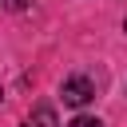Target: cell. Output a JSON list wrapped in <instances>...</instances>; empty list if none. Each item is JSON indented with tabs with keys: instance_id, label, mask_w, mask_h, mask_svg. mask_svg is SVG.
<instances>
[{
	"instance_id": "obj_5",
	"label": "cell",
	"mask_w": 127,
	"mask_h": 127,
	"mask_svg": "<svg viewBox=\"0 0 127 127\" xmlns=\"http://www.w3.org/2000/svg\"><path fill=\"white\" fill-rule=\"evenodd\" d=\"M0 99H4V87H0Z\"/></svg>"
},
{
	"instance_id": "obj_1",
	"label": "cell",
	"mask_w": 127,
	"mask_h": 127,
	"mask_svg": "<svg viewBox=\"0 0 127 127\" xmlns=\"http://www.w3.org/2000/svg\"><path fill=\"white\" fill-rule=\"evenodd\" d=\"M60 95H64V103H67V107H83V103H91V99H95V83H91L87 75H67V79H64V87H60Z\"/></svg>"
},
{
	"instance_id": "obj_4",
	"label": "cell",
	"mask_w": 127,
	"mask_h": 127,
	"mask_svg": "<svg viewBox=\"0 0 127 127\" xmlns=\"http://www.w3.org/2000/svg\"><path fill=\"white\" fill-rule=\"evenodd\" d=\"M20 4H24V0H12V8H20Z\"/></svg>"
},
{
	"instance_id": "obj_3",
	"label": "cell",
	"mask_w": 127,
	"mask_h": 127,
	"mask_svg": "<svg viewBox=\"0 0 127 127\" xmlns=\"http://www.w3.org/2000/svg\"><path fill=\"white\" fill-rule=\"evenodd\" d=\"M67 127H103V123H99V119H91V115H75Z\"/></svg>"
},
{
	"instance_id": "obj_2",
	"label": "cell",
	"mask_w": 127,
	"mask_h": 127,
	"mask_svg": "<svg viewBox=\"0 0 127 127\" xmlns=\"http://www.w3.org/2000/svg\"><path fill=\"white\" fill-rule=\"evenodd\" d=\"M32 127H56V111H52V107H36Z\"/></svg>"
},
{
	"instance_id": "obj_6",
	"label": "cell",
	"mask_w": 127,
	"mask_h": 127,
	"mask_svg": "<svg viewBox=\"0 0 127 127\" xmlns=\"http://www.w3.org/2000/svg\"><path fill=\"white\" fill-rule=\"evenodd\" d=\"M24 127H32V123H24Z\"/></svg>"
}]
</instances>
